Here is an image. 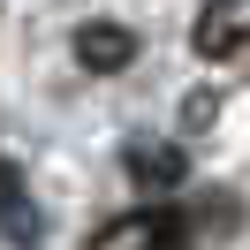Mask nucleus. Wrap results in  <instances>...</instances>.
<instances>
[{"label":"nucleus","mask_w":250,"mask_h":250,"mask_svg":"<svg viewBox=\"0 0 250 250\" xmlns=\"http://www.w3.org/2000/svg\"><path fill=\"white\" fill-rule=\"evenodd\" d=\"M189 46H197L205 61H235V53L250 46V0H205Z\"/></svg>","instance_id":"1"},{"label":"nucleus","mask_w":250,"mask_h":250,"mask_svg":"<svg viewBox=\"0 0 250 250\" xmlns=\"http://www.w3.org/2000/svg\"><path fill=\"white\" fill-rule=\"evenodd\" d=\"M91 250H182V220L174 212H122L91 235Z\"/></svg>","instance_id":"2"},{"label":"nucleus","mask_w":250,"mask_h":250,"mask_svg":"<svg viewBox=\"0 0 250 250\" xmlns=\"http://www.w3.org/2000/svg\"><path fill=\"white\" fill-rule=\"evenodd\" d=\"M76 61L91 68V76H122V68L137 61V31H129V23H114V16L83 23V31H76Z\"/></svg>","instance_id":"3"},{"label":"nucleus","mask_w":250,"mask_h":250,"mask_svg":"<svg viewBox=\"0 0 250 250\" xmlns=\"http://www.w3.org/2000/svg\"><path fill=\"white\" fill-rule=\"evenodd\" d=\"M122 167H129V182H137V189H174V182L189 174V167H182V152H174V144H152V137L129 144Z\"/></svg>","instance_id":"4"},{"label":"nucleus","mask_w":250,"mask_h":250,"mask_svg":"<svg viewBox=\"0 0 250 250\" xmlns=\"http://www.w3.org/2000/svg\"><path fill=\"white\" fill-rule=\"evenodd\" d=\"M212 114H220V99H212V91H197V99H189V106H182V122H189V129H205V122H212Z\"/></svg>","instance_id":"5"}]
</instances>
